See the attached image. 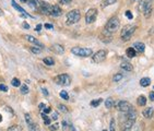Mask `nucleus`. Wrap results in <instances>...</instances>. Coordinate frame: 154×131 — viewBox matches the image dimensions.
<instances>
[{
	"label": "nucleus",
	"instance_id": "nucleus-53",
	"mask_svg": "<svg viewBox=\"0 0 154 131\" xmlns=\"http://www.w3.org/2000/svg\"><path fill=\"white\" fill-rule=\"evenodd\" d=\"M123 131H131V129H123Z\"/></svg>",
	"mask_w": 154,
	"mask_h": 131
},
{
	"label": "nucleus",
	"instance_id": "nucleus-6",
	"mask_svg": "<svg viewBox=\"0 0 154 131\" xmlns=\"http://www.w3.org/2000/svg\"><path fill=\"white\" fill-rule=\"evenodd\" d=\"M97 13H98L97 9L95 8L90 9L89 11L86 12V14H85V22L88 24H91L93 23V22H95V20H96L97 18Z\"/></svg>",
	"mask_w": 154,
	"mask_h": 131
},
{
	"label": "nucleus",
	"instance_id": "nucleus-34",
	"mask_svg": "<svg viewBox=\"0 0 154 131\" xmlns=\"http://www.w3.org/2000/svg\"><path fill=\"white\" fill-rule=\"evenodd\" d=\"M11 84L13 85V86H16V88H19V86H21V82H20L19 79L14 78V79L11 81Z\"/></svg>",
	"mask_w": 154,
	"mask_h": 131
},
{
	"label": "nucleus",
	"instance_id": "nucleus-47",
	"mask_svg": "<svg viewBox=\"0 0 154 131\" xmlns=\"http://www.w3.org/2000/svg\"><path fill=\"white\" fill-rule=\"evenodd\" d=\"M22 25H23L24 28H27V30L30 28V25H29V23H26V22H23V23H22Z\"/></svg>",
	"mask_w": 154,
	"mask_h": 131
},
{
	"label": "nucleus",
	"instance_id": "nucleus-1",
	"mask_svg": "<svg viewBox=\"0 0 154 131\" xmlns=\"http://www.w3.org/2000/svg\"><path fill=\"white\" fill-rule=\"evenodd\" d=\"M119 26H120L119 19L116 18V16H113L112 19L108 20V22L105 25V31L107 32V33H109V34H113V33H115L118 30Z\"/></svg>",
	"mask_w": 154,
	"mask_h": 131
},
{
	"label": "nucleus",
	"instance_id": "nucleus-8",
	"mask_svg": "<svg viewBox=\"0 0 154 131\" xmlns=\"http://www.w3.org/2000/svg\"><path fill=\"white\" fill-rule=\"evenodd\" d=\"M25 120H26V123L27 126H29V128H30V130L31 131H38V125L35 122L34 120H33V118H32V116L30 115V114H25Z\"/></svg>",
	"mask_w": 154,
	"mask_h": 131
},
{
	"label": "nucleus",
	"instance_id": "nucleus-41",
	"mask_svg": "<svg viewBox=\"0 0 154 131\" xmlns=\"http://www.w3.org/2000/svg\"><path fill=\"white\" fill-rule=\"evenodd\" d=\"M0 91H2V92H7L8 91V86L4 84H0Z\"/></svg>",
	"mask_w": 154,
	"mask_h": 131
},
{
	"label": "nucleus",
	"instance_id": "nucleus-25",
	"mask_svg": "<svg viewBox=\"0 0 154 131\" xmlns=\"http://www.w3.org/2000/svg\"><path fill=\"white\" fill-rule=\"evenodd\" d=\"M138 105H140V106H144V105L146 104V98L144 95H140V96L138 97Z\"/></svg>",
	"mask_w": 154,
	"mask_h": 131
},
{
	"label": "nucleus",
	"instance_id": "nucleus-43",
	"mask_svg": "<svg viewBox=\"0 0 154 131\" xmlns=\"http://www.w3.org/2000/svg\"><path fill=\"white\" fill-rule=\"evenodd\" d=\"M46 108H47L46 104H44V103H41V104H39V109H41V112H44Z\"/></svg>",
	"mask_w": 154,
	"mask_h": 131
},
{
	"label": "nucleus",
	"instance_id": "nucleus-55",
	"mask_svg": "<svg viewBox=\"0 0 154 131\" xmlns=\"http://www.w3.org/2000/svg\"><path fill=\"white\" fill-rule=\"evenodd\" d=\"M102 131H108V130H106V129H104V130H102Z\"/></svg>",
	"mask_w": 154,
	"mask_h": 131
},
{
	"label": "nucleus",
	"instance_id": "nucleus-15",
	"mask_svg": "<svg viewBox=\"0 0 154 131\" xmlns=\"http://www.w3.org/2000/svg\"><path fill=\"white\" fill-rule=\"evenodd\" d=\"M27 4L33 10H38L39 6H41V0H27Z\"/></svg>",
	"mask_w": 154,
	"mask_h": 131
},
{
	"label": "nucleus",
	"instance_id": "nucleus-2",
	"mask_svg": "<svg viewBox=\"0 0 154 131\" xmlns=\"http://www.w3.org/2000/svg\"><path fill=\"white\" fill-rule=\"evenodd\" d=\"M135 28H137L135 25H126V26H123V30H121V39L125 41V42L129 41L132 37Z\"/></svg>",
	"mask_w": 154,
	"mask_h": 131
},
{
	"label": "nucleus",
	"instance_id": "nucleus-36",
	"mask_svg": "<svg viewBox=\"0 0 154 131\" xmlns=\"http://www.w3.org/2000/svg\"><path fill=\"white\" fill-rule=\"evenodd\" d=\"M60 97L66 100H69V95H68V93L66 92V91H61V92H60Z\"/></svg>",
	"mask_w": 154,
	"mask_h": 131
},
{
	"label": "nucleus",
	"instance_id": "nucleus-13",
	"mask_svg": "<svg viewBox=\"0 0 154 131\" xmlns=\"http://www.w3.org/2000/svg\"><path fill=\"white\" fill-rule=\"evenodd\" d=\"M26 39L29 41L30 43H32V44H34L36 47H38V48H43L44 47V45H43L42 43L39 42L37 38H35L34 36H32V35H26Z\"/></svg>",
	"mask_w": 154,
	"mask_h": 131
},
{
	"label": "nucleus",
	"instance_id": "nucleus-22",
	"mask_svg": "<svg viewBox=\"0 0 154 131\" xmlns=\"http://www.w3.org/2000/svg\"><path fill=\"white\" fill-rule=\"evenodd\" d=\"M126 54H127L128 57L133 58V57H135V55H137V51H135V48H132V47H129V48H127V50H126Z\"/></svg>",
	"mask_w": 154,
	"mask_h": 131
},
{
	"label": "nucleus",
	"instance_id": "nucleus-23",
	"mask_svg": "<svg viewBox=\"0 0 154 131\" xmlns=\"http://www.w3.org/2000/svg\"><path fill=\"white\" fill-rule=\"evenodd\" d=\"M151 83V80L149 78H142L141 80H140V85L143 86V88H146V86H149Z\"/></svg>",
	"mask_w": 154,
	"mask_h": 131
},
{
	"label": "nucleus",
	"instance_id": "nucleus-57",
	"mask_svg": "<svg viewBox=\"0 0 154 131\" xmlns=\"http://www.w3.org/2000/svg\"><path fill=\"white\" fill-rule=\"evenodd\" d=\"M153 89H154V86H153Z\"/></svg>",
	"mask_w": 154,
	"mask_h": 131
},
{
	"label": "nucleus",
	"instance_id": "nucleus-4",
	"mask_svg": "<svg viewBox=\"0 0 154 131\" xmlns=\"http://www.w3.org/2000/svg\"><path fill=\"white\" fill-rule=\"evenodd\" d=\"M80 18H81V14H80L79 10H71L70 12L67 13V21H66V23L68 24V25L77 23V22L80 21Z\"/></svg>",
	"mask_w": 154,
	"mask_h": 131
},
{
	"label": "nucleus",
	"instance_id": "nucleus-17",
	"mask_svg": "<svg viewBox=\"0 0 154 131\" xmlns=\"http://www.w3.org/2000/svg\"><path fill=\"white\" fill-rule=\"evenodd\" d=\"M120 68L123 70H126V71H132V70H133V66L131 65L130 62L123 61L120 63Z\"/></svg>",
	"mask_w": 154,
	"mask_h": 131
},
{
	"label": "nucleus",
	"instance_id": "nucleus-10",
	"mask_svg": "<svg viewBox=\"0 0 154 131\" xmlns=\"http://www.w3.org/2000/svg\"><path fill=\"white\" fill-rule=\"evenodd\" d=\"M130 107L131 105L129 104V102H127V100H120L119 103L117 104V109L123 112H127L130 109Z\"/></svg>",
	"mask_w": 154,
	"mask_h": 131
},
{
	"label": "nucleus",
	"instance_id": "nucleus-9",
	"mask_svg": "<svg viewBox=\"0 0 154 131\" xmlns=\"http://www.w3.org/2000/svg\"><path fill=\"white\" fill-rule=\"evenodd\" d=\"M39 11L46 14V16H50V11H51V4H47V2H44V1H41V6H39Z\"/></svg>",
	"mask_w": 154,
	"mask_h": 131
},
{
	"label": "nucleus",
	"instance_id": "nucleus-27",
	"mask_svg": "<svg viewBox=\"0 0 154 131\" xmlns=\"http://www.w3.org/2000/svg\"><path fill=\"white\" fill-rule=\"evenodd\" d=\"M117 2V0H103L102 2V7H107V6H111V4H114Z\"/></svg>",
	"mask_w": 154,
	"mask_h": 131
},
{
	"label": "nucleus",
	"instance_id": "nucleus-50",
	"mask_svg": "<svg viewBox=\"0 0 154 131\" xmlns=\"http://www.w3.org/2000/svg\"><path fill=\"white\" fill-rule=\"evenodd\" d=\"M42 24H38V25H37V26H36V31H41V28H42Z\"/></svg>",
	"mask_w": 154,
	"mask_h": 131
},
{
	"label": "nucleus",
	"instance_id": "nucleus-5",
	"mask_svg": "<svg viewBox=\"0 0 154 131\" xmlns=\"http://www.w3.org/2000/svg\"><path fill=\"white\" fill-rule=\"evenodd\" d=\"M54 82L58 85H61V86H68V85H70V83H71V78H70V75H68V74L62 73L57 75V77H55Z\"/></svg>",
	"mask_w": 154,
	"mask_h": 131
},
{
	"label": "nucleus",
	"instance_id": "nucleus-3",
	"mask_svg": "<svg viewBox=\"0 0 154 131\" xmlns=\"http://www.w3.org/2000/svg\"><path fill=\"white\" fill-rule=\"evenodd\" d=\"M71 53L80 57H90L93 55V50L90 48H85V47H73L71 49Z\"/></svg>",
	"mask_w": 154,
	"mask_h": 131
},
{
	"label": "nucleus",
	"instance_id": "nucleus-51",
	"mask_svg": "<svg viewBox=\"0 0 154 131\" xmlns=\"http://www.w3.org/2000/svg\"><path fill=\"white\" fill-rule=\"evenodd\" d=\"M21 2H23V4H27V0H21Z\"/></svg>",
	"mask_w": 154,
	"mask_h": 131
},
{
	"label": "nucleus",
	"instance_id": "nucleus-35",
	"mask_svg": "<svg viewBox=\"0 0 154 131\" xmlns=\"http://www.w3.org/2000/svg\"><path fill=\"white\" fill-rule=\"evenodd\" d=\"M30 49H31V51L33 53V54L38 55V54H41V49H42V48H38V47L35 46V47H31Z\"/></svg>",
	"mask_w": 154,
	"mask_h": 131
},
{
	"label": "nucleus",
	"instance_id": "nucleus-26",
	"mask_svg": "<svg viewBox=\"0 0 154 131\" xmlns=\"http://www.w3.org/2000/svg\"><path fill=\"white\" fill-rule=\"evenodd\" d=\"M43 61H44V63H45V65H47V66H53V65H55L54 59H53V58H50V57L44 58V59H43Z\"/></svg>",
	"mask_w": 154,
	"mask_h": 131
},
{
	"label": "nucleus",
	"instance_id": "nucleus-44",
	"mask_svg": "<svg viewBox=\"0 0 154 131\" xmlns=\"http://www.w3.org/2000/svg\"><path fill=\"white\" fill-rule=\"evenodd\" d=\"M72 0H59V2L61 4H70Z\"/></svg>",
	"mask_w": 154,
	"mask_h": 131
},
{
	"label": "nucleus",
	"instance_id": "nucleus-28",
	"mask_svg": "<svg viewBox=\"0 0 154 131\" xmlns=\"http://www.w3.org/2000/svg\"><path fill=\"white\" fill-rule=\"evenodd\" d=\"M42 118H43V120H44V122H45V125H47V126H49L50 125V122H51V119H50L49 117L46 115V114H44V112H42Z\"/></svg>",
	"mask_w": 154,
	"mask_h": 131
},
{
	"label": "nucleus",
	"instance_id": "nucleus-18",
	"mask_svg": "<svg viewBox=\"0 0 154 131\" xmlns=\"http://www.w3.org/2000/svg\"><path fill=\"white\" fill-rule=\"evenodd\" d=\"M12 6H13V8L16 9V10H18V11H19V12H21V13H22L23 16H26L27 18H32V16H30V14H29V13H27L26 11H24L23 9H22V8H21V7H20L19 4H16V1H12Z\"/></svg>",
	"mask_w": 154,
	"mask_h": 131
},
{
	"label": "nucleus",
	"instance_id": "nucleus-49",
	"mask_svg": "<svg viewBox=\"0 0 154 131\" xmlns=\"http://www.w3.org/2000/svg\"><path fill=\"white\" fill-rule=\"evenodd\" d=\"M150 100H154V92H151L150 93Z\"/></svg>",
	"mask_w": 154,
	"mask_h": 131
},
{
	"label": "nucleus",
	"instance_id": "nucleus-46",
	"mask_svg": "<svg viewBox=\"0 0 154 131\" xmlns=\"http://www.w3.org/2000/svg\"><path fill=\"white\" fill-rule=\"evenodd\" d=\"M44 27L47 28V30H50V28H53V25L49 24V23H46V24H44Z\"/></svg>",
	"mask_w": 154,
	"mask_h": 131
},
{
	"label": "nucleus",
	"instance_id": "nucleus-52",
	"mask_svg": "<svg viewBox=\"0 0 154 131\" xmlns=\"http://www.w3.org/2000/svg\"><path fill=\"white\" fill-rule=\"evenodd\" d=\"M1 121H2V115L0 114V122H1Z\"/></svg>",
	"mask_w": 154,
	"mask_h": 131
},
{
	"label": "nucleus",
	"instance_id": "nucleus-39",
	"mask_svg": "<svg viewBox=\"0 0 154 131\" xmlns=\"http://www.w3.org/2000/svg\"><path fill=\"white\" fill-rule=\"evenodd\" d=\"M62 129H63V131L70 130V125H68L67 121H62Z\"/></svg>",
	"mask_w": 154,
	"mask_h": 131
},
{
	"label": "nucleus",
	"instance_id": "nucleus-56",
	"mask_svg": "<svg viewBox=\"0 0 154 131\" xmlns=\"http://www.w3.org/2000/svg\"><path fill=\"white\" fill-rule=\"evenodd\" d=\"M132 1H137V0H132Z\"/></svg>",
	"mask_w": 154,
	"mask_h": 131
},
{
	"label": "nucleus",
	"instance_id": "nucleus-21",
	"mask_svg": "<svg viewBox=\"0 0 154 131\" xmlns=\"http://www.w3.org/2000/svg\"><path fill=\"white\" fill-rule=\"evenodd\" d=\"M133 123H135V121L127 119L126 121H125V122H123L121 129H131V128H132V126H133Z\"/></svg>",
	"mask_w": 154,
	"mask_h": 131
},
{
	"label": "nucleus",
	"instance_id": "nucleus-19",
	"mask_svg": "<svg viewBox=\"0 0 154 131\" xmlns=\"http://www.w3.org/2000/svg\"><path fill=\"white\" fill-rule=\"evenodd\" d=\"M142 114H143V116H144L145 118H152V116H153V114H154L153 108H152V107L145 108V109H144V110L142 112Z\"/></svg>",
	"mask_w": 154,
	"mask_h": 131
},
{
	"label": "nucleus",
	"instance_id": "nucleus-16",
	"mask_svg": "<svg viewBox=\"0 0 154 131\" xmlns=\"http://www.w3.org/2000/svg\"><path fill=\"white\" fill-rule=\"evenodd\" d=\"M51 50H54L56 54L60 55L65 53V47L61 46L60 44H54V45L51 46Z\"/></svg>",
	"mask_w": 154,
	"mask_h": 131
},
{
	"label": "nucleus",
	"instance_id": "nucleus-42",
	"mask_svg": "<svg viewBox=\"0 0 154 131\" xmlns=\"http://www.w3.org/2000/svg\"><path fill=\"white\" fill-rule=\"evenodd\" d=\"M50 119L51 120L58 119V112H53V115H51V117H50Z\"/></svg>",
	"mask_w": 154,
	"mask_h": 131
},
{
	"label": "nucleus",
	"instance_id": "nucleus-37",
	"mask_svg": "<svg viewBox=\"0 0 154 131\" xmlns=\"http://www.w3.org/2000/svg\"><path fill=\"white\" fill-rule=\"evenodd\" d=\"M109 131H116L115 120H114V119L111 120V123H109Z\"/></svg>",
	"mask_w": 154,
	"mask_h": 131
},
{
	"label": "nucleus",
	"instance_id": "nucleus-32",
	"mask_svg": "<svg viewBox=\"0 0 154 131\" xmlns=\"http://www.w3.org/2000/svg\"><path fill=\"white\" fill-rule=\"evenodd\" d=\"M20 91H21L22 94H27V93H29V86H27L26 84L21 85V86H20Z\"/></svg>",
	"mask_w": 154,
	"mask_h": 131
},
{
	"label": "nucleus",
	"instance_id": "nucleus-29",
	"mask_svg": "<svg viewBox=\"0 0 154 131\" xmlns=\"http://www.w3.org/2000/svg\"><path fill=\"white\" fill-rule=\"evenodd\" d=\"M8 131H22V127L19 125H13L8 128Z\"/></svg>",
	"mask_w": 154,
	"mask_h": 131
},
{
	"label": "nucleus",
	"instance_id": "nucleus-12",
	"mask_svg": "<svg viewBox=\"0 0 154 131\" xmlns=\"http://www.w3.org/2000/svg\"><path fill=\"white\" fill-rule=\"evenodd\" d=\"M61 14H62V10L59 8V6H57V4H54V6H51V11H50V16H55V18H57V16H60Z\"/></svg>",
	"mask_w": 154,
	"mask_h": 131
},
{
	"label": "nucleus",
	"instance_id": "nucleus-14",
	"mask_svg": "<svg viewBox=\"0 0 154 131\" xmlns=\"http://www.w3.org/2000/svg\"><path fill=\"white\" fill-rule=\"evenodd\" d=\"M138 117V114H137V110H135L133 107H130V109L127 112V119L132 120V121H135Z\"/></svg>",
	"mask_w": 154,
	"mask_h": 131
},
{
	"label": "nucleus",
	"instance_id": "nucleus-54",
	"mask_svg": "<svg viewBox=\"0 0 154 131\" xmlns=\"http://www.w3.org/2000/svg\"><path fill=\"white\" fill-rule=\"evenodd\" d=\"M2 14H4V12H2V10L0 9V16H2Z\"/></svg>",
	"mask_w": 154,
	"mask_h": 131
},
{
	"label": "nucleus",
	"instance_id": "nucleus-31",
	"mask_svg": "<svg viewBox=\"0 0 154 131\" xmlns=\"http://www.w3.org/2000/svg\"><path fill=\"white\" fill-rule=\"evenodd\" d=\"M102 102H103V100H102V98L94 100H92V102H91V106H92V107H97V106H98V105H100Z\"/></svg>",
	"mask_w": 154,
	"mask_h": 131
},
{
	"label": "nucleus",
	"instance_id": "nucleus-30",
	"mask_svg": "<svg viewBox=\"0 0 154 131\" xmlns=\"http://www.w3.org/2000/svg\"><path fill=\"white\" fill-rule=\"evenodd\" d=\"M123 78V75L121 73H116V74H114V77H113V81L114 82H119Z\"/></svg>",
	"mask_w": 154,
	"mask_h": 131
},
{
	"label": "nucleus",
	"instance_id": "nucleus-33",
	"mask_svg": "<svg viewBox=\"0 0 154 131\" xmlns=\"http://www.w3.org/2000/svg\"><path fill=\"white\" fill-rule=\"evenodd\" d=\"M58 110H60L61 112H65V114H67V112H69V109L66 107L65 105H62V104L58 105Z\"/></svg>",
	"mask_w": 154,
	"mask_h": 131
},
{
	"label": "nucleus",
	"instance_id": "nucleus-45",
	"mask_svg": "<svg viewBox=\"0 0 154 131\" xmlns=\"http://www.w3.org/2000/svg\"><path fill=\"white\" fill-rule=\"evenodd\" d=\"M126 16H127L128 19H132L133 18V16H132V13H131V11H126Z\"/></svg>",
	"mask_w": 154,
	"mask_h": 131
},
{
	"label": "nucleus",
	"instance_id": "nucleus-38",
	"mask_svg": "<svg viewBox=\"0 0 154 131\" xmlns=\"http://www.w3.org/2000/svg\"><path fill=\"white\" fill-rule=\"evenodd\" d=\"M143 13H144V16H145L146 18H149V16H151V13H152V7H150V8L145 9V10L143 11Z\"/></svg>",
	"mask_w": 154,
	"mask_h": 131
},
{
	"label": "nucleus",
	"instance_id": "nucleus-48",
	"mask_svg": "<svg viewBox=\"0 0 154 131\" xmlns=\"http://www.w3.org/2000/svg\"><path fill=\"white\" fill-rule=\"evenodd\" d=\"M42 92L44 93V94H45L46 96H48V92H47V90L45 89V88H43V89H42Z\"/></svg>",
	"mask_w": 154,
	"mask_h": 131
},
{
	"label": "nucleus",
	"instance_id": "nucleus-40",
	"mask_svg": "<svg viewBox=\"0 0 154 131\" xmlns=\"http://www.w3.org/2000/svg\"><path fill=\"white\" fill-rule=\"evenodd\" d=\"M58 128H59V125H58V123H54L53 126H49V130L50 131H57Z\"/></svg>",
	"mask_w": 154,
	"mask_h": 131
},
{
	"label": "nucleus",
	"instance_id": "nucleus-11",
	"mask_svg": "<svg viewBox=\"0 0 154 131\" xmlns=\"http://www.w3.org/2000/svg\"><path fill=\"white\" fill-rule=\"evenodd\" d=\"M152 4H153V0H140V4H139V10L143 12L145 9L152 7Z\"/></svg>",
	"mask_w": 154,
	"mask_h": 131
},
{
	"label": "nucleus",
	"instance_id": "nucleus-24",
	"mask_svg": "<svg viewBox=\"0 0 154 131\" xmlns=\"http://www.w3.org/2000/svg\"><path fill=\"white\" fill-rule=\"evenodd\" d=\"M114 105H115V100H114L113 97H108L107 100H105V106L107 108H112Z\"/></svg>",
	"mask_w": 154,
	"mask_h": 131
},
{
	"label": "nucleus",
	"instance_id": "nucleus-7",
	"mask_svg": "<svg viewBox=\"0 0 154 131\" xmlns=\"http://www.w3.org/2000/svg\"><path fill=\"white\" fill-rule=\"evenodd\" d=\"M107 57V51L106 50H98L97 53L92 55V61L93 62H102L105 60V58Z\"/></svg>",
	"mask_w": 154,
	"mask_h": 131
},
{
	"label": "nucleus",
	"instance_id": "nucleus-20",
	"mask_svg": "<svg viewBox=\"0 0 154 131\" xmlns=\"http://www.w3.org/2000/svg\"><path fill=\"white\" fill-rule=\"evenodd\" d=\"M135 51H138V53H143L144 49H145V46H144L143 43L137 42V43H135Z\"/></svg>",
	"mask_w": 154,
	"mask_h": 131
}]
</instances>
